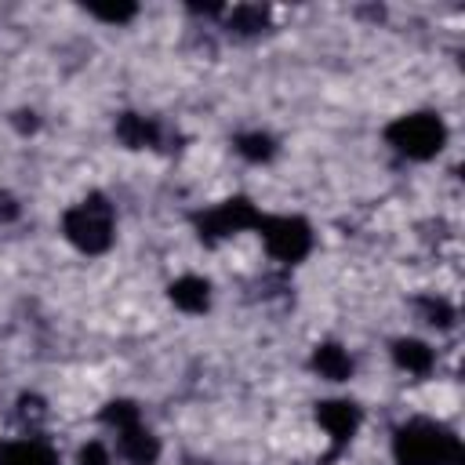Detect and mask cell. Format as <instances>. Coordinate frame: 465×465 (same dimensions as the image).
Returning a JSON list of instances; mask_svg holds the SVG:
<instances>
[{
  "instance_id": "6da1fadb",
  "label": "cell",
  "mask_w": 465,
  "mask_h": 465,
  "mask_svg": "<svg viewBox=\"0 0 465 465\" xmlns=\"http://www.w3.org/2000/svg\"><path fill=\"white\" fill-rule=\"evenodd\" d=\"M396 465H461V440L429 418H411L392 432Z\"/></svg>"
},
{
  "instance_id": "9c48e42d",
  "label": "cell",
  "mask_w": 465,
  "mask_h": 465,
  "mask_svg": "<svg viewBox=\"0 0 465 465\" xmlns=\"http://www.w3.org/2000/svg\"><path fill=\"white\" fill-rule=\"evenodd\" d=\"M116 138H120L127 149H153V145L160 142V127H156V120H149V116L124 113V116H116Z\"/></svg>"
},
{
  "instance_id": "7c38bea8",
  "label": "cell",
  "mask_w": 465,
  "mask_h": 465,
  "mask_svg": "<svg viewBox=\"0 0 465 465\" xmlns=\"http://www.w3.org/2000/svg\"><path fill=\"white\" fill-rule=\"evenodd\" d=\"M312 371L320 378H327V381H345L352 374V360H349V352L341 345L323 341V345L312 349Z\"/></svg>"
},
{
  "instance_id": "7a4b0ae2",
  "label": "cell",
  "mask_w": 465,
  "mask_h": 465,
  "mask_svg": "<svg viewBox=\"0 0 465 465\" xmlns=\"http://www.w3.org/2000/svg\"><path fill=\"white\" fill-rule=\"evenodd\" d=\"M116 225H113V203L102 196V193H91V196H84L76 207H69L65 211V218H62V232H65V240L76 247V251H84V254H105L109 247H113V232Z\"/></svg>"
},
{
  "instance_id": "8fae6325",
  "label": "cell",
  "mask_w": 465,
  "mask_h": 465,
  "mask_svg": "<svg viewBox=\"0 0 465 465\" xmlns=\"http://www.w3.org/2000/svg\"><path fill=\"white\" fill-rule=\"evenodd\" d=\"M392 360H396V367L400 371H407V374H429L432 371V363H436V352L425 345V341H418V338H400L396 345H392Z\"/></svg>"
},
{
  "instance_id": "30bf717a",
  "label": "cell",
  "mask_w": 465,
  "mask_h": 465,
  "mask_svg": "<svg viewBox=\"0 0 465 465\" xmlns=\"http://www.w3.org/2000/svg\"><path fill=\"white\" fill-rule=\"evenodd\" d=\"M0 465H58V454L44 440L0 443Z\"/></svg>"
},
{
  "instance_id": "e0dca14e",
  "label": "cell",
  "mask_w": 465,
  "mask_h": 465,
  "mask_svg": "<svg viewBox=\"0 0 465 465\" xmlns=\"http://www.w3.org/2000/svg\"><path fill=\"white\" fill-rule=\"evenodd\" d=\"M80 465H109V450L98 443V440H91V443H84L80 447V458H76Z\"/></svg>"
},
{
  "instance_id": "5b68a950",
  "label": "cell",
  "mask_w": 465,
  "mask_h": 465,
  "mask_svg": "<svg viewBox=\"0 0 465 465\" xmlns=\"http://www.w3.org/2000/svg\"><path fill=\"white\" fill-rule=\"evenodd\" d=\"M262 214L258 207L247 200V196H232V200H222L218 207L196 214V229H200V240L207 243H218L232 232H243V229H258Z\"/></svg>"
},
{
  "instance_id": "8992f818",
  "label": "cell",
  "mask_w": 465,
  "mask_h": 465,
  "mask_svg": "<svg viewBox=\"0 0 465 465\" xmlns=\"http://www.w3.org/2000/svg\"><path fill=\"white\" fill-rule=\"evenodd\" d=\"M316 421L331 436V454L327 458H334L356 436V429H360V407L352 400H323V403H316Z\"/></svg>"
},
{
  "instance_id": "9a60e30c",
  "label": "cell",
  "mask_w": 465,
  "mask_h": 465,
  "mask_svg": "<svg viewBox=\"0 0 465 465\" xmlns=\"http://www.w3.org/2000/svg\"><path fill=\"white\" fill-rule=\"evenodd\" d=\"M87 11H91L94 18H102V22L120 25V22H131L138 7H134V4H87Z\"/></svg>"
},
{
  "instance_id": "277c9868",
  "label": "cell",
  "mask_w": 465,
  "mask_h": 465,
  "mask_svg": "<svg viewBox=\"0 0 465 465\" xmlns=\"http://www.w3.org/2000/svg\"><path fill=\"white\" fill-rule=\"evenodd\" d=\"M258 232L265 240V251L276 258V262H302L309 251H312V229L305 218H294V214H262L258 222Z\"/></svg>"
},
{
  "instance_id": "4fadbf2b",
  "label": "cell",
  "mask_w": 465,
  "mask_h": 465,
  "mask_svg": "<svg viewBox=\"0 0 465 465\" xmlns=\"http://www.w3.org/2000/svg\"><path fill=\"white\" fill-rule=\"evenodd\" d=\"M265 22H269V11H265V7H254V4H240V7H232V15H229V29L240 33V36L262 33Z\"/></svg>"
},
{
  "instance_id": "52a82bcc",
  "label": "cell",
  "mask_w": 465,
  "mask_h": 465,
  "mask_svg": "<svg viewBox=\"0 0 465 465\" xmlns=\"http://www.w3.org/2000/svg\"><path fill=\"white\" fill-rule=\"evenodd\" d=\"M116 440H120V454L131 461V465H156L160 458V440L138 421H127L116 429Z\"/></svg>"
},
{
  "instance_id": "2e32d148",
  "label": "cell",
  "mask_w": 465,
  "mask_h": 465,
  "mask_svg": "<svg viewBox=\"0 0 465 465\" xmlns=\"http://www.w3.org/2000/svg\"><path fill=\"white\" fill-rule=\"evenodd\" d=\"M421 316L432 323V327H450L454 323V309L443 302V298H421Z\"/></svg>"
},
{
  "instance_id": "3957f363",
  "label": "cell",
  "mask_w": 465,
  "mask_h": 465,
  "mask_svg": "<svg viewBox=\"0 0 465 465\" xmlns=\"http://www.w3.org/2000/svg\"><path fill=\"white\" fill-rule=\"evenodd\" d=\"M385 142L407 160H432L447 145V127L436 113H403L385 127Z\"/></svg>"
},
{
  "instance_id": "ac0fdd59",
  "label": "cell",
  "mask_w": 465,
  "mask_h": 465,
  "mask_svg": "<svg viewBox=\"0 0 465 465\" xmlns=\"http://www.w3.org/2000/svg\"><path fill=\"white\" fill-rule=\"evenodd\" d=\"M15 214H18L15 200H11V196H0V218H15Z\"/></svg>"
},
{
  "instance_id": "ba28073f",
  "label": "cell",
  "mask_w": 465,
  "mask_h": 465,
  "mask_svg": "<svg viewBox=\"0 0 465 465\" xmlns=\"http://www.w3.org/2000/svg\"><path fill=\"white\" fill-rule=\"evenodd\" d=\"M167 298L182 309V312H203L211 305V283L203 276H178L171 287H167Z\"/></svg>"
},
{
  "instance_id": "5bb4252c",
  "label": "cell",
  "mask_w": 465,
  "mask_h": 465,
  "mask_svg": "<svg viewBox=\"0 0 465 465\" xmlns=\"http://www.w3.org/2000/svg\"><path fill=\"white\" fill-rule=\"evenodd\" d=\"M236 153L243 160H251V163H262V160H269L276 153V142L265 131H251V134H240L236 138Z\"/></svg>"
}]
</instances>
